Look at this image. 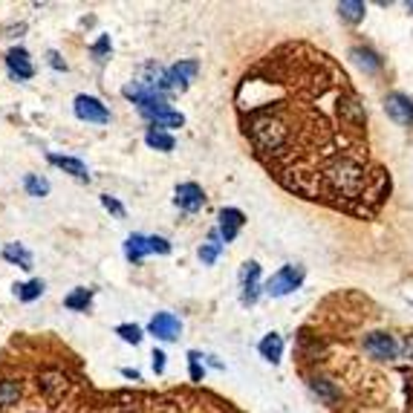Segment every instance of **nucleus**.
<instances>
[{
    "label": "nucleus",
    "mask_w": 413,
    "mask_h": 413,
    "mask_svg": "<svg viewBox=\"0 0 413 413\" xmlns=\"http://www.w3.org/2000/svg\"><path fill=\"white\" fill-rule=\"evenodd\" d=\"M23 188H27L29 197H46V194H50V182H46L43 177H35V174L23 177Z\"/></svg>",
    "instance_id": "aec40b11"
},
{
    "label": "nucleus",
    "mask_w": 413,
    "mask_h": 413,
    "mask_svg": "<svg viewBox=\"0 0 413 413\" xmlns=\"http://www.w3.org/2000/svg\"><path fill=\"white\" fill-rule=\"evenodd\" d=\"M220 252H223L220 231H211L208 243H203V246H200V260H203V263H214L217 257H220Z\"/></svg>",
    "instance_id": "dca6fc26"
},
{
    "label": "nucleus",
    "mask_w": 413,
    "mask_h": 413,
    "mask_svg": "<svg viewBox=\"0 0 413 413\" xmlns=\"http://www.w3.org/2000/svg\"><path fill=\"white\" fill-rule=\"evenodd\" d=\"M200 353H188V361H191V381H203V376H205V370H203V364H200Z\"/></svg>",
    "instance_id": "393cba45"
},
{
    "label": "nucleus",
    "mask_w": 413,
    "mask_h": 413,
    "mask_svg": "<svg viewBox=\"0 0 413 413\" xmlns=\"http://www.w3.org/2000/svg\"><path fill=\"white\" fill-rule=\"evenodd\" d=\"M50 162L55 165V168H61V171H67V174H72L76 180H81V182H87L90 180V174H87V165L81 162V159H76V156H50Z\"/></svg>",
    "instance_id": "9b49d317"
},
{
    "label": "nucleus",
    "mask_w": 413,
    "mask_h": 413,
    "mask_svg": "<svg viewBox=\"0 0 413 413\" xmlns=\"http://www.w3.org/2000/svg\"><path fill=\"white\" fill-rule=\"evenodd\" d=\"M384 110H387V116H391L396 125H413V99L410 95H405V93H391L384 99Z\"/></svg>",
    "instance_id": "39448f33"
},
{
    "label": "nucleus",
    "mask_w": 413,
    "mask_h": 413,
    "mask_svg": "<svg viewBox=\"0 0 413 413\" xmlns=\"http://www.w3.org/2000/svg\"><path fill=\"white\" fill-rule=\"evenodd\" d=\"M148 246H151V252H156V255H168V252H171V243H168L165 237H156V234L148 237Z\"/></svg>",
    "instance_id": "bb28decb"
},
{
    "label": "nucleus",
    "mask_w": 413,
    "mask_h": 413,
    "mask_svg": "<svg viewBox=\"0 0 413 413\" xmlns=\"http://www.w3.org/2000/svg\"><path fill=\"white\" fill-rule=\"evenodd\" d=\"M110 53V38L107 35H102L99 41L93 43V55H95V61H104V55Z\"/></svg>",
    "instance_id": "cd10ccee"
},
{
    "label": "nucleus",
    "mask_w": 413,
    "mask_h": 413,
    "mask_svg": "<svg viewBox=\"0 0 413 413\" xmlns=\"http://www.w3.org/2000/svg\"><path fill=\"white\" fill-rule=\"evenodd\" d=\"M260 278V266L257 263H243V269H240V286H252L257 283Z\"/></svg>",
    "instance_id": "b1692460"
},
{
    "label": "nucleus",
    "mask_w": 413,
    "mask_h": 413,
    "mask_svg": "<svg viewBox=\"0 0 413 413\" xmlns=\"http://www.w3.org/2000/svg\"><path fill=\"white\" fill-rule=\"evenodd\" d=\"M76 116L81 121H93V125H107L110 121V110L95 99V95H79L76 99Z\"/></svg>",
    "instance_id": "20e7f679"
},
{
    "label": "nucleus",
    "mask_w": 413,
    "mask_h": 413,
    "mask_svg": "<svg viewBox=\"0 0 413 413\" xmlns=\"http://www.w3.org/2000/svg\"><path fill=\"white\" fill-rule=\"evenodd\" d=\"M309 391L318 396L321 402H327V405H335L338 399V387H335V381H330V379H324V376H312L309 379Z\"/></svg>",
    "instance_id": "1a4fd4ad"
},
{
    "label": "nucleus",
    "mask_w": 413,
    "mask_h": 413,
    "mask_svg": "<svg viewBox=\"0 0 413 413\" xmlns=\"http://www.w3.org/2000/svg\"><path fill=\"white\" fill-rule=\"evenodd\" d=\"M144 255H151V246H148V234H130L125 240V257L130 263H142Z\"/></svg>",
    "instance_id": "9d476101"
},
{
    "label": "nucleus",
    "mask_w": 413,
    "mask_h": 413,
    "mask_svg": "<svg viewBox=\"0 0 413 413\" xmlns=\"http://www.w3.org/2000/svg\"><path fill=\"white\" fill-rule=\"evenodd\" d=\"M148 332L154 338H159V341H177L180 332H182V324L171 312H156L151 318V324H148Z\"/></svg>",
    "instance_id": "7ed1b4c3"
},
{
    "label": "nucleus",
    "mask_w": 413,
    "mask_h": 413,
    "mask_svg": "<svg viewBox=\"0 0 413 413\" xmlns=\"http://www.w3.org/2000/svg\"><path fill=\"white\" fill-rule=\"evenodd\" d=\"M174 203H177L182 211H188V214H197V211L205 205V194H203V188H200L197 182H182V185H177Z\"/></svg>",
    "instance_id": "423d86ee"
},
{
    "label": "nucleus",
    "mask_w": 413,
    "mask_h": 413,
    "mask_svg": "<svg viewBox=\"0 0 413 413\" xmlns=\"http://www.w3.org/2000/svg\"><path fill=\"white\" fill-rule=\"evenodd\" d=\"M304 266H283V269H278L269 280H266V295L272 298H283L289 292H295V289L304 283Z\"/></svg>",
    "instance_id": "f03ea898"
},
{
    "label": "nucleus",
    "mask_w": 413,
    "mask_h": 413,
    "mask_svg": "<svg viewBox=\"0 0 413 413\" xmlns=\"http://www.w3.org/2000/svg\"><path fill=\"white\" fill-rule=\"evenodd\" d=\"M197 72H200V64L197 61H180L174 67H168L162 72V79H159V90L168 95V93H182L194 79H197Z\"/></svg>",
    "instance_id": "f257e3e1"
},
{
    "label": "nucleus",
    "mask_w": 413,
    "mask_h": 413,
    "mask_svg": "<svg viewBox=\"0 0 413 413\" xmlns=\"http://www.w3.org/2000/svg\"><path fill=\"white\" fill-rule=\"evenodd\" d=\"M102 205H104L107 211H113L116 217H125V205H121L116 197H110V194H104V197H102Z\"/></svg>",
    "instance_id": "c85d7f7f"
},
{
    "label": "nucleus",
    "mask_w": 413,
    "mask_h": 413,
    "mask_svg": "<svg viewBox=\"0 0 413 413\" xmlns=\"http://www.w3.org/2000/svg\"><path fill=\"white\" fill-rule=\"evenodd\" d=\"M243 223H246V217H243L240 208H223L220 211V237H223V243H231L237 237V231L243 229Z\"/></svg>",
    "instance_id": "6e6552de"
},
{
    "label": "nucleus",
    "mask_w": 413,
    "mask_h": 413,
    "mask_svg": "<svg viewBox=\"0 0 413 413\" xmlns=\"http://www.w3.org/2000/svg\"><path fill=\"white\" fill-rule=\"evenodd\" d=\"M364 4L361 0H344V4H338V15H341L344 20H350V23H358L361 18H364Z\"/></svg>",
    "instance_id": "a211bd4d"
},
{
    "label": "nucleus",
    "mask_w": 413,
    "mask_h": 413,
    "mask_svg": "<svg viewBox=\"0 0 413 413\" xmlns=\"http://www.w3.org/2000/svg\"><path fill=\"white\" fill-rule=\"evenodd\" d=\"M144 142H148L151 144V148H156V151H174V136L171 133H168V130H156V128H151L148 133H144Z\"/></svg>",
    "instance_id": "4468645a"
},
{
    "label": "nucleus",
    "mask_w": 413,
    "mask_h": 413,
    "mask_svg": "<svg viewBox=\"0 0 413 413\" xmlns=\"http://www.w3.org/2000/svg\"><path fill=\"white\" fill-rule=\"evenodd\" d=\"M4 257L15 266H20V269H32V255L27 246H20V243H9V246L4 249Z\"/></svg>",
    "instance_id": "ddd939ff"
},
{
    "label": "nucleus",
    "mask_w": 413,
    "mask_h": 413,
    "mask_svg": "<svg viewBox=\"0 0 413 413\" xmlns=\"http://www.w3.org/2000/svg\"><path fill=\"white\" fill-rule=\"evenodd\" d=\"M260 356L266 358V361H272V364H278L280 361V356H283V338L278 335V332H269V335H263V341H260Z\"/></svg>",
    "instance_id": "f8f14e48"
},
{
    "label": "nucleus",
    "mask_w": 413,
    "mask_h": 413,
    "mask_svg": "<svg viewBox=\"0 0 413 413\" xmlns=\"http://www.w3.org/2000/svg\"><path fill=\"white\" fill-rule=\"evenodd\" d=\"M257 298H260V283L243 286V292H240V301H243V304H246V306H252V304H257Z\"/></svg>",
    "instance_id": "a878e982"
},
{
    "label": "nucleus",
    "mask_w": 413,
    "mask_h": 413,
    "mask_svg": "<svg viewBox=\"0 0 413 413\" xmlns=\"http://www.w3.org/2000/svg\"><path fill=\"white\" fill-rule=\"evenodd\" d=\"M151 358H154V370H156V373H165V353H162V350H154Z\"/></svg>",
    "instance_id": "c756f323"
},
{
    "label": "nucleus",
    "mask_w": 413,
    "mask_h": 413,
    "mask_svg": "<svg viewBox=\"0 0 413 413\" xmlns=\"http://www.w3.org/2000/svg\"><path fill=\"white\" fill-rule=\"evenodd\" d=\"M121 376H125V379H133V381H139V379H142V376H139V370H130V367L121 370Z\"/></svg>",
    "instance_id": "2f4dec72"
},
{
    "label": "nucleus",
    "mask_w": 413,
    "mask_h": 413,
    "mask_svg": "<svg viewBox=\"0 0 413 413\" xmlns=\"http://www.w3.org/2000/svg\"><path fill=\"white\" fill-rule=\"evenodd\" d=\"M407 12H410V15H413V0H410V4H407Z\"/></svg>",
    "instance_id": "473e14b6"
},
{
    "label": "nucleus",
    "mask_w": 413,
    "mask_h": 413,
    "mask_svg": "<svg viewBox=\"0 0 413 413\" xmlns=\"http://www.w3.org/2000/svg\"><path fill=\"white\" fill-rule=\"evenodd\" d=\"M350 55H353V61H356L358 67H364L367 72H376V69L381 67L379 55H376V53H370V50H361V46H356V50H353Z\"/></svg>",
    "instance_id": "6ab92c4d"
},
{
    "label": "nucleus",
    "mask_w": 413,
    "mask_h": 413,
    "mask_svg": "<svg viewBox=\"0 0 413 413\" xmlns=\"http://www.w3.org/2000/svg\"><path fill=\"white\" fill-rule=\"evenodd\" d=\"M15 295H18L23 304H32L35 298L43 295V280H27V283L15 286Z\"/></svg>",
    "instance_id": "f3484780"
},
{
    "label": "nucleus",
    "mask_w": 413,
    "mask_h": 413,
    "mask_svg": "<svg viewBox=\"0 0 413 413\" xmlns=\"http://www.w3.org/2000/svg\"><path fill=\"white\" fill-rule=\"evenodd\" d=\"M90 301H93V292H90V289H84V286H79L76 292H69L64 298V306L72 309V312H84L90 306Z\"/></svg>",
    "instance_id": "2eb2a0df"
},
{
    "label": "nucleus",
    "mask_w": 413,
    "mask_h": 413,
    "mask_svg": "<svg viewBox=\"0 0 413 413\" xmlns=\"http://www.w3.org/2000/svg\"><path fill=\"white\" fill-rule=\"evenodd\" d=\"M41 387L46 393H58V391H64V376L61 373H43L41 376Z\"/></svg>",
    "instance_id": "5701e85b"
},
{
    "label": "nucleus",
    "mask_w": 413,
    "mask_h": 413,
    "mask_svg": "<svg viewBox=\"0 0 413 413\" xmlns=\"http://www.w3.org/2000/svg\"><path fill=\"white\" fill-rule=\"evenodd\" d=\"M50 64H53L55 69H67V64L61 61V55H58V53H50Z\"/></svg>",
    "instance_id": "7c9ffc66"
},
{
    "label": "nucleus",
    "mask_w": 413,
    "mask_h": 413,
    "mask_svg": "<svg viewBox=\"0 0 413 413\" xmlns=\"http://www.w3.org/2000/svg\"><path fill=\"white\" fill-rule=\"evenodd\" d=\"M116 335H121V341H128V344H139L142 341V330L136 324H119Z\"/></svg>",
    "instance_id": "4be33fe9"
},
{
    "label": "nucleus",
    "mask_w": 413,
    "mask_h": 413,
    "mask_svg": "<svg viewBox=\"0 0 413 413\" xmlns=\"http://www.w3.org/2000/svg\"><path fill=\"white\" fill-rule=\"evenodd\" d=\"M18 399H20L18 381H9V379L0 381V407H9V405H15Z\"/></svg>",
    "instance_id": "412c9836"
},
{
    "label": "nucleus",
    "mask_w": 413,
    "mask_h": 413,
    "mask_svg": "<svg viewBox=\"0 0 413 413\" xmlns=\"http://www.w3.org/2000/svg\"><path fill=\"white\" fill-rule=\"evenodd\" d=\"M6 67H9V76L18 79V81H27L35 76V67L29 61V53L23 46H15V50L6 53Z\"/></svg>",
    "instance_id": "0eeeda50"
}]
</instances>
